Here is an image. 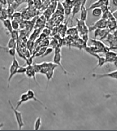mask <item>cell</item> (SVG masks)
<instances>
[{
	"label": "cell",
	"instance_id": "34",
	"mask_svg": "<svg viewBox=\"0 0 117 131\" xmlns=\"http://www.w3.org/2000/svg\"><path fill=\"white\" fill-rule=\"evenodd\" d=\"M46 32H47V34H48V35H49V34H50V30H49V29H44V30H43V33H44V34H45L46 35Z\"/></svg>",
	"mask_w": 117,
	"mask_h": 131
},
{
	"label": "cell",
	"instance_id": "32",
	"mask_svg": "<svg viewBox=\"0 0 117 131\" xmlns=\"http://www.w3.org/2000/svg\"><path fill=\"white\" fill-rule=\"evenodd\" d=\"M82 39H83V41H84V42L87 44V42H88V40H89V36H88V34H83V35H82Z\"/></svg>",
	"mask_w": 117,
	"mask_h": 131
},
{
	"label": "cell",
	"instance_id": "16",
	"mask_svg": "<svg viewBox=\"0 0 117 131\" xmlns=\"http://www.w3.org/2000/svg\"><path fill=\"white\" fill-rule=\"evenodd\" d=\"M54 70L55 69H51V70H49L47 73H46V77H47V82L49 84V82L51 81V79L53 78V75H54Z\"/></svg>",
	"mask_w": 117,
	"mask_h": 131
},
{
	"label": "cell",
	"instance_id": "31",
	"mask_svg": "<svg viewBox=\"0 0 117 131\" xmlns=\"http://www.w3.org/2000/svg\"><path fill=\"white\" fill-rule=\"evenodd\" d=\"M101 29H96L95 30H94V37L96 38L97 36H100V32H101Z\"/></svg>",
	"mask_w": 117,
	"mask_h": 131
},
{
	"label": "cell",
	"instance_id": "17",
	"mask_svg": "<svg viewBox=\"0 0 117 131\" xmlns=\"http://www.w3.org/2000/svg\"><path fill=\"white\" fill-rule=\"evenodd\" d=\"M105 64H106V58L104 57H100V58L98 59V64H97V66L94 68V70L97 68L98 67L103 66Z\"/></svg>",
	"mask_w": 117,
	"mask_h": 131
},
{
	"label": "cell",
	"instance_id": "15",
	"mask_svg": "<svg viewBox=\"0 0 117 131\" xmlns=\"http://www.w3.org/2000/svg\"><path fill=\"white\" fill-rule=\"evenodd\" d=\"M16 40H14V38H10L9 40V42H8L7 48L8 49H10V48H16Z\"/></svg>",
	"mask_w": 117,
	"mask_h": 131
},
{
	"label": "cell",
	"instance_id": "27",
	"mask_svg": "<svg viewBox=\"0 0 117 131\" xmlns=\"http://www.w3.org/2000/svg\"><path fill=\"white\" fill-rule=\"evenodd\" d=\"M11 34V38H14V40H17L18 38V36H19V34H18V32L17 30H13L12 32L10 33Z\"/></svg>",
	"mask_w": 117,
	"mask_h": 131
},
{
	"label": "cell",
	"instance_id": "35",
	"mask_svg": "<svg viewBox=\"0 0 117 131\" xmlns=\"http://www.w3.org/2000/svg\"><path fill=\"white\" fill-rule=\"evenodd\" d=\"M0 3L2 5H6L7 4V0H0Z\"/></svg>",
	"mask_w": 117,
	"mask_h": 131
},
{
	"label": "cell",
	"instance_id": "2",
	"mask_svg": "<svg viewBox=\"0 0 117 131\" xmlns=\"http://www.w3.org/2000/svg\"><path fill=\"white\" fill-rule=\"evenodd\" d=\"M8 102H9V104L10 108H12V110L13 111L14 116H15L16 120V122H17L18 126V128H19V130H21L22 129V128L23 127V126H24V122H23L22 113L19 112V111H18V109H16V108L14 107L10 100H9Z\"/></svg>",
	"mask_w": 117,
	"mask_h": 131
},
{
	"label": "cell",
	"instance_id": "29",
	"mask_svg": "<svg viewBox=\"0 0 117 131\" xmlns=\"http://www.w3.org/2000/svg\"><path fill=\"white\" fill-rule=\"evenodd\" d=\"M72 13V9L71 8H65L64 10L65 15L67 16H69Z\"/></svg>",
	"mask_w": 117,
	"mask_h": 131
},
{
	"label": "cell",
	"instance_id": "23",
	"mask_svg": "<svg viewBox=\"0 0 117 131\" xmlns=\"http://www.w3.org/2000/svg\"><path fill=\"white\" fill-rule=\"evenodd\" d=\"M32 66H33V69H34V71L36 72V73H40V71L41 70V68H42V66H41L40 64H34L32 65Z\"/></svg>",
	"mask_w": 117,
	"mask_h": 131
},
{
	"label": "cell",
	"instance_id": "24",
	"mask_svg": "<svg viewBox=\"0 0 117 131\" xmlns=\"http://www.w3.org/2000/svg\"><path fill=\"white\" fill-rule=\"evenodd\" d=\"M27 70V67L19 66L17 70V74H23L25 73Z\"/></svg>",
	"mask_w": 117,
	"mask_h": 131
},
{
	"label": "cell",
	"instance_id": "19",
	"mask_svg": "<svg viewBox=\"0 0 117 131\" xmlns=\"http://www.w3.org/2000/svg\"><path fill=\"white\" fill-rule=\"evenodd\" d=\"M77 32V28H76V27H71V28L68 29L67 30V35H69V36L75 35V33Z\"/></svg>",
	"mask_w": 117,
	"mask_h": 131
},
{
	"label": "cell",
	"instance_id": "40",
	"mask_svg": "<svg viewBox=\"0 0 117 131\" xmlns=\"http://www.w3.org/2000/svg\"><path fill=\"white\" fill-rule=\"evenodd\" d=\"M114 64L115 65L116 68H117V60H115V62H114Z\"/></svg>",
	"mask_w": 117,
	"mask_h": 131
},
{
	"label": "cell",
	"instance_id": "6",
	"mask_svg": "<svg viewBox=\"0 0 117 131\" xmlns=\"http://www.w3.org/2000/svg\"><path fill=\"white\" fill-rule=\"evenodd\" d=\"M27 95H28V98H29V99L30 100H34V101H36V102H38V103H39L40 104V105H42V106H44V108H45L46 110H49V112H52L51 111V110H49V109H48V108H47V106H45V105H44V103H42V101H40V100H39L38 99H37L36 97H35V94H34V92L33 91H32V90H28V91H27Z\"/></svg>",
	"mask_w": 117,
	"mask_h": 131
},
{
	"label": "cell",
	"instance_id": "25",
	"mask_svg": "<svg viewBox=\"0 0 117 131\" xmlns=\"http://www.w3.org/2000/svg\"><path fill=\"white\" fill-rule=\"evenodd\" d=\"M8 53L12 57H16V48H12L8 49Z\"/></svg>",
	"mask_w": 117,
	"mask_h": 131
},
{
	"label": "cell",
	"instance_id": "3",
	"mask_svg": "<svg viewBox=\"0 0 117 131\" xmlns=\"http://www.w3.org/2000/svg\"><path fill=\"white\" fill-rule=\"evenodd\" d=\"M77 20V30L81 34H88L89 32V27L87 26L85 21H81V20H79L76 18Z\"/></svg>",
	"mask_w": 117,
	"mask_h": 131
},
{
	"label": "cell",
	"instance_id": "20",
	"mask_svg": "<svg viewBox=\"0 0 117 131\" xmlns=\"http://www.w3.org/2000/svg\"><path fill=\"white\" fill-rule=\"evenodd\" d=\"M62 5L63 6L64 9L65 8H72V0H65L63 2Z\"/></svg>",
	"mask_w": 117,
	"mask_h": 131
},
{
	"label": "cell",
	"instance_id": "26",
	"mask_svg": "<svg viewBox=\"0 0 117 131\" xmlns=\"http://www.w3.org/2000/svg\"><path fill=\"white\" fill-rule=\"evenodd\" d=\"M21 18V13L20 12H14L13 14H12V20L18 19V18Z\"/></svg>",
	"mask_w": 117,
	"mask_h": 131
},
{
	"label": "cell",
	"instance_id": "30",
	"mask_svg": "<svg viewBox=\"0 0 117 131\" xmlns=\"http://www.w3.org/2000/svg\"><path fill=\"white\" fill-rule=\"evenodd\" d=\"M32 58H34V57H29V58H27V59H25V60H26V64L28 65V66L32 65V62H33Z\"/></svg>",
	"mask_w": 117,
	"mask_h": 131
},
{
	"label": "cell",
	"instance_id": "11",
	"mask_svg": "<svg viewBox=\"0 0 117 131\" xmlns=\"http://www.w3.org/2000/svg\"><path fill=\"white\" fill-rule=\"evenodd\" d=\"M81 6V2L80 1L72 7V19L74 18L76 14L77 13H78V12L80 11Z\"/></svg>",
	"mask_w": 117,
	"mask_h": 131
},
{
	"label": "cell",
	"instance_id": "7",
	"mask_svg": "<svg viewBox=\"0 0 117 131\" xmlns=\"http://www.w3.org/2000/svg\"><path fill=\"white\" fill-rule=\"evenodd\" d=\"M117 57V53L113 51H108L106 53V62H114Z\"/></svg>",
	"mask_w": 117,
	"mask_h": 131
},
{
	"label": "cell",
	"instance_id": "22",
	"mask_svg": "<svg viewBox=\"0 0 117 131\" xmlns=\"http://www.w3.org/2000/svg\"><path fill=\"white\" fill-rule=\"evenodd\" d=\"M7 10L9 18H10V17H12V14H13L14 12V10H15L14 9V8L12 7L11 5L8 6V8L7 9Z\"/></svg>",
	"mask_w": 117,
	"mask_h": 131
},
{
	"label": "cell",
	"instance_id": "1",
	"mask_svg": "<svg viewBox=\"0 0 117 131\" xmlns=\"http://www.w3.org/2000/svg\"><path fill=\"white\" fill-rule=\"evenodd\" d=\"M19 66H19L18 61L16 59V57H14L13 60H12V62L9 68V78H8L7 88H9L10 86V81H11L12 77L15 75L17 74V70Z\"/></svg>",
	"mask_w": 117,
	"mask_h": 131
},
{
	"label": "cell",
	"instance_id": "18",
	"mask_svg": "<svg viewBox=\"0 0 117 131\" xmlns=\"http://www.w3.org/2000/svg\"><path fill=\"white\" fill-rule=\"evenodd\" d=\"M47 47H45V46H44V47H42V48H41L40 49V50H38V52H36V54L34 56L35 57H42V56H43V55H44V53H45V52L46 50H47Z\"/></svg>",
	"mask_w": 117,
	"mask_h": 131
},
{
	"label": "cell",
	"instance_id": "14",
	"mask_svg": "<svg viewBox=\"0 0 117 131\" xmlns=\"http://www.w3.org/2000/svg\"><path fill=\"white\" fill-rule=\"evenodd\" d=\"M41 125H42V118H40V117H38V118H36V121L34 122V129L35 131L39 130L40 127H41Z\"/></svg>",
	"mask_w": 117,
	"mask_h": 131
},
{
	"label": "cell",
	"instance_id": "37",
	"mask_svg": "<svg viewBox=\"0 0 117 131\" xmlns=\"http://www.w3.org/2000/svg\"><path fill=\"white\" fill-rule=\"evenodd\" d=\"M0 50H5V51H6L7 52L8 51V48H7V47H3V46H2L0 45Z\"/></svg>",
	"mask_w": 117,
	"mask_h": 131
},
{
	"label": "cell",
	"instance_id": "5",
	"mask_svg": "<svg viewBox=\"0 0 117 131\" xmlns=\"http://www.w3.org/2000/svg\"><path fill=\"white\" fill-rule=\"evenodd\" d=\"M93 77L96 79L105 78V77H109V78L115 79L117 80V70L113 72L104 73V74H93Z\"/></svg>",
	"mask_w": 117,
	"mask_h": 131
},
{
	"label": "cell",
	"instance_id": "39",
	"mask_svg": "<svg viewBox=\"0 0 117 131\" xmlns=\"http://www.w3.org/2000/svg\"><path fill=\"white\" fill-rule=\"evenodd\" d=\"M3 125H4L3 123H0V130L1 129V128L3 127Z\"/></svg>",
	"mask_w": 117,
	"mask_h": 131
},
{
	"label": "cell",
	"instance_id": "36",
	"mask_svg": "<svg viewBox=\"0 0 117 131\" xmlns=\"http://www.w3.org/2000/svg\"><path fill=\"white\" fill-rule=\"evenodd\" d=\"M80 2H81V6H85V3H86V2H87V0H80Z\"/></svg>",
	"mask_w": 117,
	"mask_h": 131
},
{
	"label": "cell",
	"instance_id": "8",
	"mask_svg": "<svg viewBox=\"0 0 117 131\" xmlns=\"http://www.w3.org/2000/svg\"><path fill=\"white\" fill-rule=\"evenodd\" d=\"M3 26L5 27V29L8 31V33L10 34L12 32V30H13L12 26L11 20L10 19V18H7V19L4 20L3 21Z\"/></svg>",
	"mask_w": 117,
	"mask_h": 131
},
{
	"label": "cell",
	"instance_id": "10",
	"mask_svg": "<svg viewBox=\"0 0 117 131\" xmlns=\"http://www.w3.org/2000/svg\"><path fill=\"white\" fill-rule=\"evenodd\" d=\"M29 100H30V99L28 98V95H27V93H22V95H21V97H20V100L18 102L17 105H16V106L15 108H16V109H18V108H19V106H21L23 103H25V102L29 101Z\"/></svg>",
	"mask_w": 117,
	"mask_h": 131
},
{
	"label": "cell",
	"instance_id": "12",
	"mask_svg": "<svg viewBox=\"0 0 117 131\" xmlns=\"http://www.w3.org/2000/svg\"><path fill=\"white\" fill-rule=\"evenodd\" d=\"M104 5V2L103 0H98L96 1V2H94V3H93L91 5L89 8H87V10H93V9H95V8H98L102 7V5Z\"/></svg>",
	"mask_w": 117,
	"mask_h": 131
},
{
	"label": "cell",
	"instance_id": "4",
	"mask_svg": "<svg viewBox=\"0 0 117 131\" xmlns=\"http://www.w3.org/2000/svg\"><path fill=\"white\" fill-rule=\"evenodd\" d=\"M62 54L61 53H54V57H53V62L55 64L58 65V66H60L61 69L64 71L65 74H67L66 70L63 68V66L62 64Z\"/></svg>",
	"mask_w": 117,
	"mask_h": 131
},
{
	"label": "cell",
	"instance_id": "38",
	"mask_svg": "<svg viewBox=\"0 0 117 131\" xmlns=\"http://www.w3.org/2000/svg\"><path fill=\"white\" fill-rule=\"evenodd\" d=\"M104 2V4L108 6V4H109V0H103Z\"/></svg>",
	"mask_w": 117,
	"mask_h": 131
},
{
	"label": "cell",
	"instance_id": "33",
	"mask_svg": "<svg viewBox=\"0 0 117 131\" xmlns=\"http://www.w3.org/2000/svg\"><path fill=\"white\" fill-rule=\"evenodd\" d=\"M23 1H24V0H15V1L14 2H16V3L19 6L21 4L23 3Z\"/></svg>",
	"mask_w": 117,
	"mask_h": 131
},
{
	"label": "cell",
	"instance_id": "28",
	"mask_svg": "<svg viewBox=\"0 0 117 131\" xmlns=\"http://www.w3.org/2000/svg\"><path fill=\"white\" fill-rule=\"evenodd\" d=\"M53 51V48H47L45 52V53L43 55V56H42V57H45V56H47V55H50L51 53H52V52Z\"/></svg>",
	"mask_w": 117,
	"mask_h": 131
},
{
	"label": "cell",
	"instance_id": "9",
	"mask_svg": "<svg viewBox=\"0 0 117 131\" xmlns=\"http://www.w3.org/2000/svg\"><path fill=\"white\" fill-rule=\"evenodd\" d=\"M87 15H88V10L87 8L85 7V6H81L80 20H81V21H85L87 20Z\"/></svg>",
	"mask_w": 117,
	"mask_h": 131
},
{
	"label": "cell",
	"instance_id": "13",
	"mask_svg": "<svg viewBox=\"0 0 117 131\" xmlns=\"http://www.w3.org/2000/svg\"><path fill=\"white\" fill-rule=\"evenodd\" d=\"M103 14V12H102V9L100 7L98 8H95V9H93L92 10V14L94 16H96V17H98V16H101Z\"/></svg>",
	"mask_w": 117,
	"mask_h": 131
},
{
	"label": "cell",
	"instance_id": "21",
	"mask_svg": "<svg viewBox=\"0 0 117 131\" xmlns=\"http://www.w3.org/2000/svg\"><path fill=\"white\" fill-rule=\"evenodd\" d=\"M12 26L13 30H18L19 28V23L16 20H12Z\"/></svg>",
	"mask_w": 117,
	"mask_h": 131
}]
</instances>
